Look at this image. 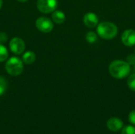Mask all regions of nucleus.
<instances>
[{"label": "nucleus", "instance_id": "1", "mask_svg": "<svg viewBox=\"0 0 135 134\" xmlns=\"http://www.w3.org/2000/svg\"><path fill=\"white\" fill-rule=\"evenodd\" d=\"M109 73L116 79H123L131 72V66L127 62L123 60H115L112 62L108 67Z\"/></svg>", "mask_w": 135, "mask_h": 134}, {"label": "nucleus", "instance_id": "2", "mask_svg": "<svg viewBox=\"0 0 135 134\" xmlns=\"http://www.w3.org/2000/svg\"><path fill=\"white\" fill-rule=\"evenodd\" d=\"M97 33L100 37L104 39H112L118 34L117 26L112 22L104 21L98 24L97 28Z\"/></svg>", "mask_w": 135, "mask_h": 134}, {"label": "nucleus", "instance_id": "3", "mask_svg": "<svg viewBox=\"0 0 135 134\" xmlns=\"http://www.w3.org/2000/svg\"><path fill=\"white\" fill-rule=\"evenodd\" d=\"M6 72L13 77L20 75L24 69L23 61L17 57H11L7 59L5 66Z\"/></svg>", "mask_w": 135, "mask_h": 134}, {"label": "nucleus", "instance_id": "4", "mask_svg": "<svg viewBox=\"0 0 135 134\" xmlns=\"http://www.w3.org/2000/svg\"><path fill=\"white\" fill-rule=\"evenodd\" d=\"M37 9L44 13H49L55 11L58 6L57 0H38Z\"/></svg>", "mask_w": 135, "mask_h": 134}, {"label": "nucleus", "instance_id": "5", "mask_svg": "<svg viewBox=\"0 0 135 134\" xmlns=\"http://www.w3.org/2000/svg\"><path fill=\"white\" fill-rule=\"evenodd\" d=\"M36 26L40 32L44 33L50 32L54 28L52 21L45 17H40L37 18L36 21Z\"/></svg>", "mask_w": 135, "mask_h": 134}, {"label": "nucleus", "instance_id": "6", "mask_svg": "<svg viewBox=\"0 0 135 134\" xmlns=\"http://www.w3.org/2000/svg\"><path fill=\"white\" fill-rule=\"evenodd\" d=\"M9 48L15 54H21L25 50V43L22 39L19 37H13L9 41Z\"/></svg>", "mask_w": 135, "mask_h": 134}, {"label": "nucleus", "instance_id": "7", "mask_svg": "<svg viewBox=\"0 0 135 134\" xmlns=\"http://www.w3.org/2000/svg\"><path fill=\"white\" fill-rule=\"evenodd\" d=\"M121 39L123 43L127 47H133L135 45V30L127 29L122 34Z\"/></svg>", "mask_w": 135, "mask_h": 134}, {"label": "nucleus", "instance_id": "8", "mask_svg": "<svg viewBox=\"0 0 135 134\" xmlns=\"http://www.w3.org/2000/svg\"><path fill=\"white\" fill-rule=\"evenodd\" d=\"M107 127L109 130L112 132H118L123 129V122L117 117H112L108 120Z\"/></svg>", "mask_w": 135, "mask_h": 134}, {"label": "nucleus", "instance_id": "9", "mask_svg": "<svg viewBox=\"0 0 135 134\" xmlns=\"http://www.w3.org/2000/svg\"><path fill=\"white\" fill-rule=\"evenodd\" d=\"M98 21H99L98 17L97 16L96 13H94L93 12L86 13L84 15L83 22H84L85 25L87 26L88 28H95L96 26H97Z\"/></svg>", "mask_w": 135, "mask_h": 134}, {"label": "nucleus", "instance_id": "10", "mask_svg": "<svg viewBox=\"0 0 135 134\" xmlns=\"http://www.w3.org/2000/svg\"><path fill=\"white\" fill-rule=\"evenodd\" d=\"M51 19H52V21H54L55 23H56L58 24H61L65 21L66 15L61 10H55L52 12Z\"/></svg>", "mask_w": 135, "mask_h": 134}, {"label": "nucleus", "instance_id": "11", "mask_svg": "<svg viewBox=\"0 0 135 134\" xmlns=\"http://www.w3.org/2000/svg\"><path fill=\"white\" fill-rule=\"evenodd\" d=\"M35 60H36V54L32 51H26L23 54V56H22V61L26 65H31V64H32L35 62Z\"/></svg>", "mask_w": 135, "mask_h": 134}, {"label": "nucleus", "instance_id": "12", "mask_svg": "<svg viewBox=\"0 0 135 134\" xmlns=\"http://www.w3.org/2000/svg\"><path fill=\"white\" fill-rule=\"evenodd\" d=\"M8 51L7 48L2 43H0V62H4L8 58Z\"/></svg>", "mask_w": 135, "mask_h": 134}, {"label": "nucleus", "instance_id": "13", "mask_svg": "<svg viewBox=\"0 0 135 134\" xmlns=\"http://www.w3.org/2000/svg\"><path fill=\"white\" fill-rule=\"evenodd\" d=\"M85 39L89 43H93L97 40V35L94 32H89L85 36Z\"/></svg>", "mask_w": 135, "mask_h": 134}, {"label": "nucleus", "instance_id": "14", "mask_svg": "<svg viewBox=\"0 0 135 134\" xmlns=\"http://www.w3.org/2000/svg\"><path fill=\"white\" fill-rule=\"evenodd\" d=\"M127 86L131 91L135 92V73H132L128 77Z\"/></svg>", "mask_w": 135, "mask_h": 134}, {"label": "nucleus", "instance_id": "15", "mask_svg": "<svg viewBox=\"0 0 135 134\" xmlns=\"http://www.w3.org/2000/svg\"><path fill=\"white\" fill-rule=\"evenodd\" d=\"M7 88V81L6 80L2 77H0V96H2L5 92L6 91Z\"/></svg>", "mask_w": 135, "mask_h": 134}, {"label": "nucleus", "instance_id": "16", "mask_svg": "<svg viewBox=\"0 0 135 134\" xmlns=\"http://www.w3.org/2000/svg\"><path fill=\"white\" fill-rule=\"evenodd\" d=\"M121 134H135V126L132 125H128L123 127Z\"/></svg>", "mask_w": 135, "mask_h": 134}, {"label": "nucleus", "instance_id": "17", "mask_svg": "<svg viewBox=\"0 0 135 134\" xmlns=\"http://www.w3.org/2000/svg\"><path fill=\"white\" fill-rule=\"evenodd\" d=\"M128 121L132 125H135V110H133L130 112L128 115Z\"/></svg>", "mask_w": 135, "mask_h": 134}, {"label": "nucleus", "instance_id": "18", "mask_svg": "<svg viewBox=\"0 0 135 134\" xmlns=\"http://www.w3.org/2000/svg\"><path fill=\"white\" fill-rule=\"evenodd\" d=\"M8 36L5 32H0V43L3 44L7 41Z\"/></svg>", "mask_w": 135, "mask_h": 134}, {"label": "nucleus", "instance_id": "19", "mask_svg": "<svg viewBox=\"0 0 135 134\" xmlns=\"http://www.w3.org/2000/svg\"><path fill=\"white\" fill-rule=\"evenodd\" d=\"M127 63L130 66H133L135 63V54H130L127 57Z\"/></svg>", "mask_w": 135, "mask_h": 134}, {"label": "nucleus", "instance_id": "20", "mask_svg": "<svg viewBox=\"0 0 135 134\" xmlns=\"http://www.w3.org/2000/svg\"><path fill=\"white\" fill-rule=\"evenodd\" d=\"M18 2H27L28 0H17Z\"/></svg>", "mask_w": 135, "mask_h": 134}, {"label": "nucleus", "instance_id": "21", "mask_svg": "<svg viewBox=\"0 0 135 134\" xmlns=\"http://www.w3.org/2000/svg\"><path fill=\"white\" fill-rule=\"evenodd\" d=\"M2 0H0V9L2 8Z\"/></svg>", "mask_w": 135, "mask_h": 134}, {"label": "nucleus", "instance_id": "22", "mask_svg": "<svg viewBox=\"0 0 135 134\" xmlns=\"http://www.w3.org/2000/svg\"><path fill=\"white\" fill-rule=\"evenodd\" d=\"M133 66V70L135 71V63L133 65V66Z\"/></svg>", "mask_w": 135, "mask_h": 134}]
</instances>
